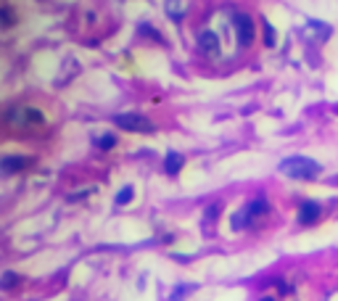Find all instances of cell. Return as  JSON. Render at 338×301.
<instances>
[{"mask_svg": "<svg viewBox=\"0 0 338 301\" xmlns=\"http://www.w3.org/2000/svg\"><path fill=\"white\" fill-rule=\"evenodd\" d=\"M280 172H283L285 177H294V180H314V177L322 172V167H320L314 159L291 156V159L280 161Z\"/></svg>", "mask_w": 338, "mask_h": 301, "instance_id": "1", "label": "cell"}, {"mask_svg": "<svg viewBox=\"0 0 338 301\" xmlns=\"http://www.w3.org/2000/svg\"><path fill=\"white\" fill-rule=\"evenodd\" d=\"M267 212H270V204H267L264 198H256V201H251V204H246L243 209L230 219V227L232 230H243L246 225H251L254 219H259V217H264Z\"/></svg>", "mask_w": 338, "mask_h": 301, "instance_id": "2", "label": "cell"}, {"mask_svg": "<svg viewBox=\"0 0 338 301\" xmlns=\"http://www.w3.org/2000/svg\"><path fill=\"white\" fill-rule=\"evenodd\" d=\"M114 124L127 132H154V124L140 114H119V117H114Z\"/></svg>", "mask_w": 338, "mask_h": 301, "instance_id": "3", "label": "cell"}, {"mask_svg": "<svg viewBox=\"0 0 338 301\" xmlns=\"http://www.w3.org/2000/svg\"><path fill=\"white\" fill-rule=\"evenodd\" d=\"M232 27L238 32V42L240 45H251L254 42V19L246 16V14H238L232 19Z\"/></svg>", "mask_w": 338, "mask_h": 301, "instance_id": "4", "label": "cell"}, {"mask_svg": "<svg viewBox=\"0 0 338 301\" xmlns=\"http://www.w3.org/2000/svg\"><path fill=\"white\" fill-rule=\"evenodd\" d=\"M322 209H320V204H314V201H307V204H301V209H299V222L301 225H314L320 219Z\"/></svg>", "mask_w": 338, "mask_h": 301, "instance_id": "5", "label": "cell"}, {"mask_svg": "<svg viewBox=\"0 0 338 301\" xmlns=\"http://www.w3.org/2000/svg\"><path fill=\"white\" fill-rule=\"evenodd\" d=\"M198 48H201L206 56H219V40L214 32H201L198 37Z\"/></svg>", "mask_w": 338, "mask_h": 301, "instance_id": "6", "label": "cell"}, {"mask_svg": "<svg viewBox=\"0 0 338 301\" xmlns=\"http://www.w3.org/2000/svg\"><path fill=\"white\" fill-rule=\"evenodd\" d=\"M19 124H24V127H42L45 117L40 111H34V109H21L19 111Z\"/></svg>", "mask_w": 338, "mask_h": 301, "instance_id": "7", "label": "cell"}, {"mask_svg": "<svg viewBox=\"0 0 338 301\" xmlns=\"http://www.w3.org/2000/svg\"><path fill=\"white\" fill-rule=\"evenodd\" d=\"M29 164V159H21V156H6L0 161V167H3V175H14V172H21Z\"/></svg>", "mask_w": 338, "mask_h": 301, "instance_id": "8", "label": "cell"}, {"mask_svg": "<svg viewBox=\"0 0 338 301\" xmlns=\"http://www.w3.org/2000/svg\"><path fill=\"white\" fill-rule=\"evenodd\" d=\"M182 164H185V159L180 156V154H167V159H164V169H167V175H177V172L182 169Z\"/></svg>", "mask_w": 338, "mask_h": 301, "instance_id": "9", "label": "cell"}, {"mask_svg": "<svg viewBox=\"0 0 338 301\" xmlns=\"http://www.w3.org/2000/svg\"><path fill=\"white\" fill-rule=\"evenodd\" d=\"M21 283V275H16V272H3V277H0V285L6 288V291H11L14 285H19Z\"/></svg>", "mask_w": 338, "mask_h": 301, "instance_id": "10", "label": "cell"}, {"mask_svg": "<svg viewBox=\"0 0 338 301\" xmlns=\"http://www.w3.org/2000/svg\"><path fill=\"white\" fill-rule=\"evenodd\" d=\"M132 195H135V190L127 185V188H122L119 193H116V206H124V204H130L132 201Z\"/></svg>", "mask_w": 338, "mask_h": 301, "instance_id": "11", "label": "cell"}, {"mask_svg": "<svg viewBox=\"0 0 338 301\" xmlns=\"http://www.w3.org/2000/svg\"><path fill=\"white\" fill-rule=\"evenodd\" d=\"M95 145H98L101 150H111V148L116 145V137H114V135H103V137H98V140H95Z\"/></svg>", "mask_w": 338, "mask_h": 301, "instance_id": "12", "label": "cell"}, {"mask_svg": "<svg viewBox=\"0 0 338 301\" xmlns=\"http://www.w3.org/2000/svg\"><path fill=\"white\" fill-rule=\"evenodd\" d=\"M264 45H275V29H272V24L270 21H264Z\"/></svg>", "mask_w": 338, "mask_h": 301, "instance_id": "13", "label": "cell"}, {"mask_svg": "<svg viewBox=\"0 0 338 301\" xmlns=\"http://www.w3.org/2000/svg\"><path fill=\"white\" fill-rule=\"evenodd\" d=\"M167 14L172 16V19H180V6H177V0H167Z\"/></svg>", "mask_w": 338, "mask_h": 301, "instance_id": "14", "label": "cell"}, {"mask_svg": "<svg viewBox=\"0 0 338 301\" xmlns=\"http://www.w3.org/2000/svg\"><path fill=\"white\" fill-rule=\"evenodd\" d=\"M0 19H3V27H11V24H14V16H11V8H3V11H0Z\"/></svg>", "mask_w": 338, "mask_h": 301, "instance_id": "15", "label": "cell"}, {"mask_svg": "<svg viewBox=\"0 0 338 301\" xmlns=\"http://www.w3.org/2000/svg\"><path fill=\"white\" fill-rule=\"evenodd\" d=\"M217 214H219V206H217V204H214V206H209V212H206V217H212V219H214Z\"/></svg>", "mask_w": 338, "mask_h": 301, "instance_id": "16", "label": "cell"}, {"mask_svg": "<svg viewBox=\"0 0 338 301\" xmlns=\"http://www.w3.org/2000/svg\"><path fill=\"white\" fill-rule=\"evenodd\" d=\"M262 301H275V298H262Z\"/></svg>", "mask_w": 338, "mask_h": 301, "instance_id": "17", "label": "cell"}]
</instances>
